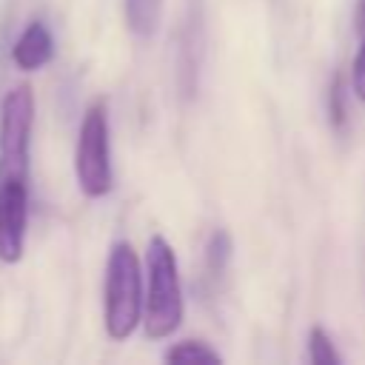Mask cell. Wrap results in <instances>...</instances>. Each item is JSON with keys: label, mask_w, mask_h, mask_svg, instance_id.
Masks as SVG:
<instances>
[{"label": "cell", "mask_w": 365, "mask_h": 365, "mask_svg": "<svg viewBox=\"0 0 365 365\" xmlns=\"http://www.w3.org/2000/svg\"><path fill=\"white\" fill-rule=\"evenodd\" d=\"M345 83L339 74H334L331 86H328V123L331 128H342L348 120V108H345Z\"/></svg>", "instance_id": "cell-12"}, {"label": "cell", "mask_w": 365, "mask_h": 365, "mask_svg": "<svg viewBox=\"0 0 365 365\" xmlns=\"http://www.w3.org/2000/svg\"><path fill=\"white\" fill-rule=\"evenodd\" d=\"M34 131V91L29 83L11 86L0 100V180L29 177Z\"/></svg>", "instance_id": "cell-4"}, {"label": "cell", "mask_w": 365, "mask_h": 365, "mask_svg": "<svg viewBox=\"0 0 365 365\" xmlns=\"http://www.w3.org/2000/svg\"><path fill=\"white\" fill-rule=\"evenodd\" d=\"M145 308H143V328L148 339L171 336L185 317L182 282H180V262L171 242L163 234H154L145 245Z\"/></svg>", "instance_id": "cell-2"}, {"label": "cell", "mask_w": 365, "mask_h": 365, "mask_svg": "<svg viewBox=\"0 0 365 365\" xmlns=\"http://www.w3.org/2000/svg\"><path fill=\"white\" fill-rule=\"evenodd\" d=\"M54 57V34L43 20H31L11 46V63L20 71H40Z\"/></svg>", "instance_id": "cell-6"}, {"label": "cell", "mask_w": 365, "mask_h": 365, "mask_svg": "<svg viewBox=\"0 0 365 365\" xmlns=\"http://www.w3.org/2000/svg\"><path fill=\"white\" fill-rule=\"evenodd\" d=\"M163 359L174 362V365H188V362H208L211 365V362H222V354L214 351L202 339H180L163 351Z\"/></svg>", "instance_id": "cell-8"}, {"label": "cell", "mask_w": 365, "mask_h": 365, "mask_svg": "<svg viewBox=\"0 0 365 365\" xmlns=\"http://www.w3.org/2000/svg\"><path fill=\"white\" fill-rule=\"evenodd\" d=\"M354 26H356V34H359V48H356L354 63H351V88L365 103V0H356Z\"/></svg>", "instance_id": "cell-9"}, {"label": "cell", "mask_w": 365, "mask_h": 365, "mask_svg": "<svg viewBox=\"0 0 365 365\" xmlns=\"http://www.w3.org/2000/svg\"><path fill=\"white\" fill-rule=\"evenodd\" d=\"M123 14L137 37H151L163 20V0H123Z\"/></svg>", "instance_id": "cell-7"}, {"label": "cell", "mask_w": 365, "mask_h": 365, "mask_svg": "<svg viewBox=\"0 0 365 365\" xmlns=\"http://www.w3.org/2000/svg\"><path fill=\"white\" fill-rule=\"evenodd\" d=\"M74 180L88 200H100L114 188L111 128L106 100H94L80 120L74 143Z\"/></svg>", "instance_id": "cell-3"}, {"label": "cell", "mask_w": 365, "mask_h": 365, "mask_svg": "<svg viewBox=\"0 0 365 365\" xmlns=\"http://www.w3.org/2000/svg\"><path fill=\"white\" fill-rule=\"evenodd\" d=\"M145 288H143V265L131 242L117 240L106 259V282H103V325L114 342H125L137 325H143Z\"/></svg>", "instance_id": "cell-1"}, {"label": "cell", "mask_w": 365, "mask_h": 365, "mask_svg": "<svg viewBox=\"0 0 365 365\" xmlns=\"http://www.w3.org/2000/svg\"><path fill=\"white\" fill-rule=\"evenodd\" d=\"M29 228V177L0 180V262L14 265L26 251Z\"/></svg>", "instance_id": "cell-5"}, {"label": "cell", "mask_w": 365, "mask_h": 365, "mask_svg": "<svg viewBox=\"0 0 365 365\" xmlns=\"http://www.w3.org/2000/svg\"><path fill=\"white\" fill-rule=\"evenodd\" d=\"M308 362L311 365H342V354L336 351L331 334L322 325L308 331Z\"/></svg>", "instance_id": "cell-11"}, {"label": "cell", "mask_w": 365, "mask_h": 365, "mask_svg": "<svg viewBox=\"0 0 365 365\" xmlns=\"http://www.w3.org/2000/svg\"><path fill=\"white\" fill-rule=\"evenodd\" d=\"M231 257H234L231 234H228L225 228L211 231V237H208V242H205V265H208V271H211L214 277H220V274L228 268Z\"/></svg>", "instance_id": "cell-10"}]
</instances>
